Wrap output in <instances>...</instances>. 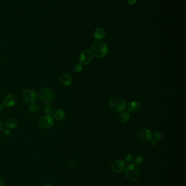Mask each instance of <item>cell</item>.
Instances as JSON below:
<instances>
[{"instance_id":"21","label":"cell","mask_w":186,"mask_h":186,"mask_svg":"<svg viewBox=\"0 0 186 186\" xmlns=\"http://www.w3.org/2000/svg\"><path fill=\"white\" fill-rule=\"evenodd\" d=\"M82 69H83V66H82V64L81 63H79L74 66V71L75 73H79L82 71Z\"/></svg>"},{"instance_id":"10","label":"cell","mask_w":186,"mask_h":186,"mask_svg":"<svg viewBox=\"0 0 186 186\" xmlns=\"http://www.w3.org/2000/svg\"><path fill=\"white\" fill-rule=\"evenodd\" d=\"M126 166L125 162L122 160H118L114 161L111 165V170L115 173L122 172Z\"/></svg>"},{"instance_id":"1","label":"cell","mask_w":186,"mask_h":186,"mask_svg":"<svg viewBox=\"0 0 186 186\" xmlns=\"http://www.w3.org/2000/svg\"><path fill=\"white\" fill-rule=\"evenodd\" d=\"M109 51L108 47L105 43L101 41H95L91 47V52L96 57L103 58L107 55Z\"/></svg>"},{"instance_id":"4","label":"cell","mask_w":186,"mask_h":186,"mask_svg":"<svg viewBox=\"0 0 186 186\" xmlns=\"http://www.w3.org/2000/svg\"><path fill=\"white\" fill-rule=\"evenodd\" d=\"M54 93L52 90L46 87L42 88L38 93V97L39 100L44 103H50L54 99Z\"/></svg>"},{"instance_id":"26","label":"cell","mask_w":186,"mask_h":186,"mask_svg":"<svg viewBox=\"0 0 186 186\" xmlns=\"http://www.w3.org/2000/svg\"><path fill=\"white\" fill-rule=\"evenodd\" d=\"M0 186H5V181L1 177H0Z\"/></svg>"},{"instance_id":"3","label":"cell","mask_w":186,"mask_h":186,"mask_svg":"<svg viewBox=\"0 0 186 186\" xmlns=\"http://www.w3.org/2000/svg\"><path fill=\"white\" fill-rule=\"evenodd\" d=\"M125 175L127 180L130 181H137L139 177V171L138 167L134 165H131L126 168Z\"/></svg>"},{"instance_id":"7","label":"cell","mask_w":186,"mask_h":186,"mask_svg":"<svg viewBox=\"0 0 186 186\" xmlns=\"http://www.w3.org/2000/svg\"><path fill=\"white\" fill-rule=\"evenodd\" d=\"M22 95L25 100L30 104L34 103L37 97L36 92L31 89H25L22 93Z\"/></svg>"},{"instance_id":"19","label":"cell","mask_w":186,"mask_h":186,"mask_svg":"<svg viewBox=\"0 0 186 186\" xmlns=\"http://www.w3.org/2000/svg\"><path fill=\"white\" fill-rule=\"evenodd\" d=\"M29 109L30 111L32 113H37L39 111V107L38 104L33 103V104H30Z\"/></svg>"},{"instance_id":"18","label":"cell","mask_w":186,"mask_h":186,"mask_svg":"<svg viewBox=\"0 0 186 186\" xmlns=\"http://www.w3.org/2000/svg\"><path fill=\"white\" fill-rule=\"evenodd\" d=\"M44 113L46 114H50L53 113L54 108H53V106L51 104H47L44 107Z\"/></svg>"},{"instance_id":"22","label":"cell","mask_w":186,"mask_h":186,"mask_svg":"<svg viewBox=\"0 0 186 186\" xmlns=\"http://www.w3.org/2000/svg\"><path fill=\"white\" fill-rule=\"evenodd\" d=\"M2 135L5 137H10V136L11 135V132L10 130L8 129H5V130H3L2 131Z\"/></svg>"},{"instance_id":"17","label":"cell","mask_w":186,"mask_h":186,"mask_svg":"<svg viewBox=\"0 0 186 186\" xmlns=\"http://www.w3.org/2000/svg\"><path fill=\"white\" fill-rule=\"evenodd\" d=\"M120 115V120L122 123H127L129 121L131 116L127 111H123L121 112Z\"/></svg>"},{"instance_id":"20","label":"cell","mask_w":186,"mask_h":186,"mask_svg":"<svg viewBox=\"0 0 186 186\" xmlns=\"http://www.w3.org/2000/svg\"><path fill=\"white\" fill-rule=\"evenodd\" d=\"M144 162V158L142 156L138 155L135 158V163L136 165H140Z\"/></svg>"},{"instance_id":"25","label":"cell","mask_w":186,"mask_h":186,"mask_svg":"<svg viewBox=\"0 0 186 186\" xmlns=\"http://www.w3.org/2000/svg\"><path fill=\"white\" fill-rule=\"evenodd\" d=\"M4 128V124L3 123L2 121L0 120V132L2 131Z\"/></svg>"},{"instance_id":"24","label":"cell","mask_w":186,"mask_h":186,"mask_svg":"<svg viewBox=\"0 0 186 186\" xmlns=\"http://www.w3.org/2000/svg\"><path fill=\"white\" fill-rule=\"evenodd\" d=\"M137 2V0H128V3L130 5H135Z\"/></svg>"},{"instance_id":"27","label":"cell","mask_w":186,"mask_h":186,"mask_svg":"<svg viewBox=\"0 0 186 186\" xmlns=\"http://www.w3.org/2000/svg\"><path fill=\"white\" fill-rule=\"evenodd\" d=\"M4 107H5V106H4L3 104L0 103V112L2 111L3 109H4Z\"/></svg>"},{"instance_id":"13","label":"cell","mask_w":186,"mask_h":186,"mask_svg":"<svg viewBox=\"0 0 186 186\" xmlns=\"http://www.w3.org/2000/svg\"><path fill=\"white\" fill-rule=\"evenodd\" d=\"M162 137V133L159 131H155L153 134H152V138L151 139L152 145L153 146H157L158 145Z\"/></svg>"},{"instance_id":"14","label":"cell","mask_w":186,"mask_h":186,"mask_svg":"<svg viewBox=\"0 0 186 186\" xmlns=\"http://www.w3.org/2000/svg\"><path fill=\"white\" fill-rule=\"evenodd\" d=\"M93 36L94 39L96 40H101L105 36V31L101 28H98L94 31Z\"/></svg>"},{"instance_id":"6","label":"cell","mask_w":186,"mask_h":186,"mask_svg":"<svg viewBox=\"0 0 186 186\" xmlns=\"http://www.w3.org/2000/svg\"><path fill=\"white\" fill-rule=\"evenodd\" d=\"M152 133L148 128L143 127L138 131L137 136L138 139L142 142H147L152 138Z\"/></svg>"},{"instance_id":"16","label":"cell","mask_w":186,"mask_h":186,"mask_svg":"<svg viewBox=\"0 0 186 186\" xmlns=\"http://www.w3.org/2000/svg\"><path fill=\"white\" fill-rule=\"evenodd\" d=\"M65 111L62 109H57L53 113V116L56 120L58 121H61L65 117Z\"/></svg>"},{"instance_id":"15","label":"cell","mask_w":186,"mask_h":186,"mask_svg":"<svg viewBox=\"0 0 186 186\" xmlns=\"http://www.w3.org/2000/svg\"><path fill=\"white\" fill-rule=\"evenodd\" d=\"M6 125L8 128L11 130H14L17 128L18 123L15 119L13 118H8L6 121Z\"/></svg>"},{"instance_id":"9","label":"cell","mask_w":186,"mask_h":186,"mask_svg":"<svg viewBox=\"0 0 186 186\" xmlns=\"http://www.w3.org/2000/svg\"><path fill=\"white\" fill-rule=\"evenodd\" d=\"M17 102V97L14 94H10L5 97L3 100V104L8 108H12L15 106Z\"/></svg>"},{"instance_id":"11","label":"cell","mask_w":186,"mask_h":186,"mask_svg":"<svg viewBox=\"0 0 186 186\" xmlns=\"http://www.w3.org/2000/svg\"><path fill=\"white\" fill-rule=\"evenodd\" d=\"M58 80L61 85L65 87H68L72 83V78L70 75H68L67 74H61L58 78Z\"/></svg>"},{"instance_id":"23","label":"cell","mask_w":186,"mask_h":186,"mask_svg":"<svg viewBox=\"0 0 186 186\" xmlns=\"http://www.w3.org/2000/svg\"><path fill=\"white\" fill-rule=\"evenodd\" d=\"M125 162L127 163H131V162H133V157L132 155H127L125 158Z\"/></svg>"},{"instance_id":"28","label":"cell","mask_w":186,"mask_h":186,"mask_svg":"<svg viewBox=\"0 0 186 186\" xmlns=\"http://www.w3.org/2000/svg\"><path fill=\"white\" fill-rule=\"evenodd\" d=\"M43 186H53L51 184H48V183H46V184H44Z\"/></svg>"},{"instance_id":"2","label":"cell","mask_w":186,"mask_h":186,"mask_svg":"<svg viewBox=\"0 0 186 186\" xmlns=\"http://www.w3.org/2000/svg\"><path fill=\"white\" fill-rule=\"evenodd\" d=\"M109 105L114 111L121 113L124 111L126 107V102L125 100L122 97H114L109 100Z\"/></svg>"},{"instance_id":"5","label":"cell","mask_w":186,"mask_h":186,"mask_svg":"<svg viewBox=\"0 0 186 186\" xmlns=\"http://www.w3.org/2000/svg\"><path fill=\"white\" fill-rule=\"evenodd\" d=\"M38 125L43 129H49L52 127L54 123L53 117L50 114H46L39 119Z\"/></svg>"},{"instance_id":"8","label":"cell","mask_w":186,"mask_h":186,"mask_svg":"<svg viewBox=\"0 0 186 186\" xmlns=\"http://www.w3.org/2000/svg\"><path fill=\"white\" fill-rule=\"evenodd\" d=\"M92 53L89 50H84L80 53L79 62L82 65L89 64L92 62Z\"/></svg>"},{"instance_id":"12","label":"cell","mask_w":186,"mask_h":186,"mask_svg":"<svg viewBox=\"0 0 186 186\" xmlns=\"http://www.w3.org/2000/svg\"><path fill=\"white\" fill-rule=\"evenodd\" d=\"M140 104L139 102L138 101H132L129 103L127 106V110L128 112L131 113H135L139 111L140 109Z\"/></svg>"}]
</instances>
